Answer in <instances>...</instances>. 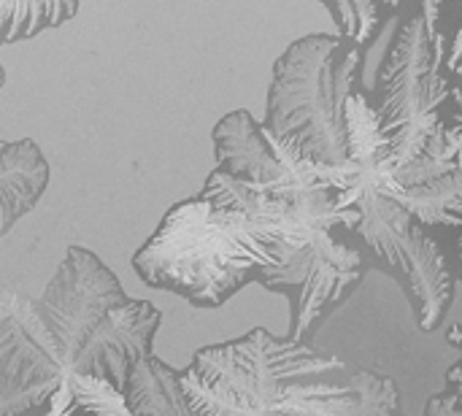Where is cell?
I'll list each match as a JSON object with an SVG mask.
<instances>
[{
    "label": "cell",
    "instance_id": "cell-16",
    "mask_svg": "<svg viewBox=\"0 0 462 416\" xmlns=\"http://www.w3.org/2000/svg\"><path fill=\"white\" fill-rule=\"evenodd\" d=\"M352 376L357 401L346 416H403L401 393L393 379L368 371H352Z\"/></svg>",
    "mask_w": 462,
    "mask_h": 416
},
{
    "label": "cell",
    "instance_id": "cell-17",
    "mask_svg": "<svg viewBox=\"0 0 462 416\" xmlns=\"http://www.w3.org/2000/svg\"><path fill=\"white\" fill-rule=\"evenodd\" d=\"M325 8L333 14V19L338 24V35L357 43L360 49H365L374 41V35L379 32L382 11L387 5H376V3H325Z\"/></svg>",
    "mask_w": 462,
    "mask_h": 416
},
{
    "label": "cell",
    "instance_id": "cell-1",
    "mask_svg": "<svg viewBox=\"0 0 462 416\" xmlns=\"http://www.w3.org/2000/svg\"><path fill=\"white\" fill-rule=\"evenodd\" d=\"M179 382L198 416H346L357 401L344 363L265 328L198 349Z\"/></svg>",
    "mask_w": 462,
    "mask_h": 416
},
{
    "label": "cell",
    "instance_id": "cell-9",
    "mask_svg": "<svg viewBox=\"0 0 462 416\" xmlns=\"http://www.w3.org/2000/svg\"><path fill=\"white\" fill-rule=\"evenodd\" d=\"M217 171L227 179L273 198L303 190H341L346 168H325L303 160L287 143L276 141L263 122L238 108L222 116L214 127Z\"/></svg>",
    "mask_w": 462,
    "mask_h": 416
},
{
    "label": "cell",
    "instance_id": "cell-15",
    "mask_svg": "<svg viewBox=\"0 0 462 416\" xmlns=\"http://www.w3.org/2000/svg\"><path fill=\"white\" fill-rule=\"evenodd\" d=\"M79 3L73 0H0V46L32 38L49 27H60L73 19Z\"/></svg>",
    "mask_w": 462,
    "mask_h": 416
},
{
    "label": "cell",
    "instance_id": "cell-2",
    "mask_svg": "<svg viewBox=\"0 0 462 416\" xmlns=\"http://www.w3.org/2000/svg\"><path fill=\"white\" fill-rule=\"evenodd\" d=\"M433 336L420 328L403 287L368 263L357 287L303 344L336 357L349 371L393 379L401 393L403 416H425L428 403L444 393L449 371L462 357L449 338L430 341Z\"/></svg>",
    "mask_w": 462,
    "mask_h": 416
},
{
    "label": "cell",
    "instance_id": "cell-14",
    "mask_svg": "<svg viewBox=\"0 0 462 416\" xmlns=\"http://www.w3.org/2000/svg\"><path fill=\"white\" fill-rule=\"evenodd\" d=\"M43 416H133L125 393L103 376L68 374Z\"/></svg>",
    "mask_w": 462,
    "mask_h": 416
},
{
    "label": "cell",
    "instance_id": "cell-12",
    "mask_svg": "<svg viewBox=\"0 0 462 416\" xmlns=\"http://www.w3.org/2000/svg\"><path fill=\"white\" fill-rule=\"evenodd\" d=\"M449 76H452V92L444 108V127L433 141V146L428 149V154L398 176V184L403 190L462 171V62L449 70Z\"/></svg>",
    "mask_w": 462,
    "mask_h": 416
},
{
    "label": "cell",
    "instance_id": "cell-8",
    "mask_svg": "<svg viewBox=\"0 0 462 416\" xmlns=\"http://www.w3.org/2000/svg\"><path fill=\"white\" fill-rule=\"evenodd\" d=\"M133 298L116 273L89 249L70 246L54 279L43 290L38 309L57 341L68 374L89 376V341L100 322Z\"/></svg>",
    "mask_w": 462,
    "mask_h": 416
},
{
    "label": "cell",
    "instance_id": "cell-19",
    "mask_svg": "<svg viewBox=\"0 0 462 416\" xmlns=\"http://www.w3.org/2000/svg\"><path fill=\"white\" fill-rule=\"evenodd\" d=\"M3 84H5V70H3V65H0V89H3Z\"/></svg>",
    "mask_w": 462,
    "mask_h": 416
},
{
    "label": "cell",
    "instance_id": "cell-7",
    "mask_svg": "<svg viewBox=\"0 0 462 416\" xmlns=\"http://www.w3.org/2000/svg\"><path fill=\"white\" fill-rule=\"evenodd\" d=\"M65 379L38 300L0 284V416H43Z\"/></svg>",
    "mask_w": 462,
    "mask_h": 416
},
{
    "label": "cell",
    "instance_id": "cell-4",
    "mask_svg": "<svg viewBox=\"0 0 462 416\" xmlns=\"http://www.w3.org/2000/svg\"><path fill=\"white\" fill-rule=\"evenodd\" d=\"M363 62L365 49L338 32L298 38L273 65L263 127L314 165L346 168L344 106Z\"/></svg>",
    "mask_w": 462,
    "mask_h": 416
},
{
    "label": "cell",
    "instance_id": "cell-11",
    "mask_svg": "<svg viewBox=\"0 0 462 416\" xmlns=\"http://www.w3.org/2000/svg\"><path fill=\"white\" fill-rule=\"evenodd\" d=\"M49 184V162L35 141H0V238L27 217Z\"/></svg>",
    "mask_w": 462,
    "mask_h": 416
},
{
    "label": "cell",
    "instance_id": "cell-13",
    "mask_svg": "<svg viewBox=\"0 0 462 416\" xmlns=\"http://www.w3.org/2000/svg\"><path fill=\"white\" fill-rule=\"evenodd\" d=\"M395 203H401L425 230L428 227L457 230V254L462 263V171L403 190L395 198Z\"/></svg>",
    "mask_w": 462,
    "mask_h": 416
},
{
    "label": "cell",
    "instance_id": "cell-3",
    "mask_svg": "<svg viewBox=\"0 0 462 416\" xmlns=\"http://www.w3.org/2000/svg\"><path fill=\"white\" fill-rule=\"evenodd\" d=\"M273 244L241 208L195 195L165 211L154 236L135 252L143 284L173 292L198 309H219L263 268L282 260Z\"/></svg>",
    "mask_w": 462,
    "mask_h": 416
},
{
    "label": "cell",
    "instance_id": "cell-10",
    "mask_svg": "<svg viewBox=\"0 0 462 416\" xmlns=\"http://www.w3.org/2000/svg\"><path fill=\"white\" fill-rule=\"evenodd\" d=\"M365 265L357 246L330 233L300 249H284L276 265L260 271L257 284L282 292L290 300L287 338L306 341L309 333L357 287Z\"/></svg>",
    "mask_w": 462,
    "mask_h": 416
},
{
    "label": "cell",
    "instance_id": "cell-18",
    "mask_svg": "<svg viewBox=\"0 0 462 416\" xmlns=\"http://www.w3.org/2000/svg\"><path fill=\"white\" fill-rule=\"evenodd\" d=\"M425 416H462V357L460 363L449 371L444 393L428 403Z\"/></svg>",
    "mask_w": 462,
    "mask_h": 416
},
{
    "label": "cell",
    "instance_id": "cell-6",
    "mask_svg": "<svg viewBox=\"0 0 462 416\" xmlns=\"http://www.w3.org/2000/svg\"><path fill=\"white\" fill-rule=\"evenodd\" d=\"M341 211H355V233L374 265L390 273L414 306L425 333H439L455 300V273L441 244L390 195L379 187H357L336 195Z\"/></svg>",
    "mask_w": 462,
    "mask_h": 416
},
{
    "label": "cell",
    "instance_id": "cell-5",
    "mask_svg": "<svg viewBox=\"0 0 462 416\" xmlns=\"http://www.w3.org/2000/svg\"><path fill=\"white\" fill-rule=\"evenodd\" d=\"M441 14V3L414 5V14L398 22L376 70L379 103L374 108L395 181L428 154L444 127L452 76L447 70L449 41L439 24Z\"/></svg>",
    "mask_w": 462,
    "mask_h": 416
}]
</instances>
